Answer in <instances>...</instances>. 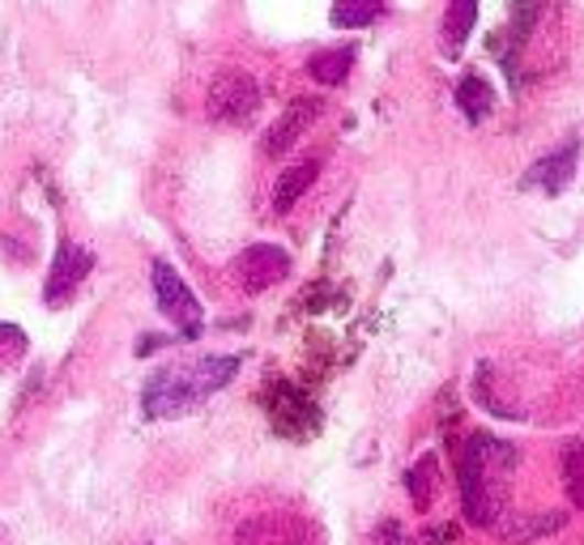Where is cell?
Here are the masks:
<instances>
[{"mask_svg":"<svg viewBox=\"0 0 584 545\" xmlns=\"http://www.w3.org/2000/svg\"><path fill=\"white\" fill-rule=\"evenodd\" d=\"M312 542V524L286 512H269L257 520H244L235 528V545H307Z\"/></svg>","mask_w":584,"mask_h":545,"instance_id":"obj_7","label":"cell"},{"mask_svg":"<svg viewBox=\"0 0 584 545\" xmlns=\"http://www.w3.org/2000/svg\"><path fill=\"white\" fill-rule=\"evenodd\" d=\"M235 371H239L235 353H209V358H196L188 367H166L159 375H150V384L141 392V414L150 422L188 414L205 396L227 388L235 380Z\"/></svg>","mask_w":584,"mask_h":545,"instance_id":"obj_1","label":"cell"},{"mask_svg":"<svg viewBox=\"0 0 584 545\" xmlns=\"http://www.w3.org/2000/svg\"><path fill=\"white\" fill-rule=\"evenodd\" d=\"M517 451L490 435H469L456 444V478H461V508L465 520L490 528L499 520V481L512 473Z\"/></svg>","mask_w":584,"mask_h":545,"instance_id":"obj_2","label":"cell"},{"mask_svg":"<svg viewBox=\"0 0 584 545\" xmlns=\"http://www.w3.org/2000/svg\"><path fill=\"white\" fill-rule=\"evenodd\" d=\"M478 22V0H448V13H444V52L456 56L465 47V39L474 34Z\"/></svg>","mask_w":584,"mask_h":545,"instance_id":"obj_13","label":"cell"},{"mask_svg":"<svg viewBox=\"0 0 584 545\" xmlns=\"http://www.w3.org/2000/svg\"><path fill=\"white\" fill-rule=\"evenodd\" d=\"M456 107H461V116H465L469 124H483L490 111H495V90L487 86V77L465 73V77L456 81Z\"/></svg>","mask_w":584,"mask_h":545,"instance_id":"obj_11","label":"cell"},{"mask_svg":"<svg viewBox=\"0 0 584 545\" xmlns=\"http://www.w3.org/2000/svg\"><path fill=\"white\" fill-rule=\"evenodd\" d=\"M380 13H385V0H333L328 22H333L337 31H363V26H371Z\"/></svg>","mask_w":584,"mask_h":545,"instance_id":"obj_14","label":"cell"},{"mask_svg":"<svg viewBox=\"0 0 584 545\" xmlns=\"http://www.w3.org/2000/svg\"><path fill=\"white\" fill-rule=\"evenodd\" d=\"M350 68H355V52L350 47H328V52H316L307 61V77L316 86H342L350 77Z\"/></svg>","mask_w":584,"mask_h":545,"instance_id":"obj_12","label":"cell"},{"mask_svg":"<svg viewBox=\"0 0 584 545\" xmlns=\"http://www.w3.org/2000/svg\"><path fill=\"white\" fill-rule=\"evenodd\" d=\"M380 545H405L401 537H397V524H392V520L389 524H380Z\"/></svg>","mask_w":584,"mask_h":545,"instance_id":"obj_18","label":"cell"},{"mask_svg":"<svg viewBox=\"0 0 584 545\" xmlns=\"http://www.w3.org/2000/svg\"><path fill=\"white\" fill-rule=\"evenodd\" d=\"M316 175H321V159H307V162L286 166V171L278 175V184H273V214H278V218L291 214L294 205H299V196L316 184Z\"/></svg>","mask_w":584,"mask_h":545,"instance_id":"obj_10","label":"cell"},{"mask_svg":"<svg viewBox=\"0 0 584 545\" xmlns=\"http://www.w3.org/2000/svg\"><path fill=\"white\" fill-rule=\"evenodd\" d=\"M286 273H291V257L273 243H252L230 260V282L244 294H260V290L278 286Z\"/></svg>","mask_w":584,"mask_h":545,"instance_id":"obj_5","label":"cell"},{"mask_svg":"<svg viewBox=\"0 0 584 545\" xmlns=\"http://www.w3.org/2000/svg\"><path fill=\"white\" fill-rule=\"evenodd\" d=\"M563 486H567V499L584 512V444L563 448Z\"/></svg>","mask_w":584,"mask_h":545,"instance_id":"obj_16","label":"cell"},{"mask_svg":"<svg viewBox=\"0 0 584 545\" xmlns=\"http://www.w3.org/2000/svg\"><path fill=\"white\" fill-rule=\"evenodd\" d=\"M576 162H581V141H563L559 150L542 154V159L529 166L524 184L529 188H542V193H563L572 184V175H576Z\"/></svg>","mask_w":584,"mask_h":545,"instance_id":"obj_9","label":"cell"},{"mask_svg":"<svg viewBox=\"0 0 584 545\" xmlns=\"http://www.w3.org/2000/svg\"><path fill=\"white\" fill-rule=\"evenodd\" d=\"M260 111V86L257 77H248L244 68H227L209 81L205 95V116L218 124H248Z\"/></svg>","mask_w":584,"mask_h":545,"instance_id":"obj_3","label":"cell"},{"mask_svg":"<svg viewBox=\"0 0 584 545\" xmlns=\"http://www.w3.org/2000/svg\"><path fill=\"white\" fill-rule=\"evenodd\" d=\"M150 282H154V298H159V312L175 324L184 337H196L201 333V303L188 290V282L166 264V260H154L150 264Z\"/></svg>","mask_w":584,"mask_h":545,"instance_id":"obj_4","label":"cell"},{"mask_svg":"<svg viewBox=\"0 0 584 545\" xmlns=\"http://www.w3.org/2000/svg\"><path fill=\"white\" fill-rule=\"evenodd\" d=\"M95 269V257L86 248H77L73 239H65L52 257V269H47V282H43V303L47 307H65L68 298L82 290L86 273Z\"/></svg>","mask_w":584,"mask_h":545,"instance_id":"obj_6","label":"cell"},{"mask_svg":"<svg viewBox=\"0 0 584 545\" xmlns=\"http://www.w3.org/2000/svg\"><path fill=\"white\" fill-rule=\"evenodd\" d=\"M316 116H321V98H294L291 107H286V111H282V116L269 124L264 141H260V150H264L269 159H282L294 141H299L303 132L316 124Z\"/></svg>","mask_w":584,"mask_h":545,"instance_id":"obj_8","label":"cell"},{"mask_svg":"<svg viewBox=\"0 0 584 545\" xmlns=\"http://www.w3.org/2000/svg\"><path fill=\"white\" fill-rule=\"evenodd\" d=\"M26 353V333L18 324H0V367L18 362Z\"/></svg>","mask_w":584,"mask_h":545,"instance_id":"obj_17","label":"cell"},{"mask_svg":"<svg viewBox=\"0 0 584 545\" xmlns=\"http://www.w3.org/2000/svg\"><path fill=\"white\" fill-rule=\"evenodd\" d=\"M405 486H410V499H414V508L426 512L431 503H435V490H440V460L435 456H422L419 465L405 473Z\"/></svg>","mask_w":584,"mask_h":545,"instance_id":"obj_15","label":"cell"}]
</instances>
